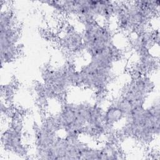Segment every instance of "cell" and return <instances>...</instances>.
Masks as SVG:
<instances>
[{
	"instance_id": "cell-2",
	"label": "cell",
	"mask_w": 160,
	"mask_h": 160,
	"mask_svg": "<svg viewBox=\"0 0 160 160\" xmlns=\"http://www.w3.org/2000/svg\"><path fill=\"white\" fill-rule=\"evenodd\" d=\"M76 70L69 65L60 69H46L42 74L43 84L51 87L58 96L64 95L74 86Z\"/></svg>"
},
{
	"instance_id": "cell-3",
	"label": "cell",
	"mask_w": 160,
	"mask_h": 160,
	"mask_svg": "<svg viewBox=\"0 0 160 160\" xmlns=\"http://www.w3.org/2000/svg\"><path fill=\"white\" fill-rule=\"evenodd\" d=\"M1 60L4 64L14 61L19 54V29L17 24L1 26Z\"/></svg>"
},
{
	"instance_id": "cell-5",
	"label": "cell",
	"mask_w": 160,
	"mask_h": 160,
	"mask_svg": "<svg viewBox=\"0 0 160 160\" xmlns=\"http://www.w3.org/2000/svg\"><path fill=\"white\" fill-rule=\"evenodd\" d=\"M60 46L66 51L78 54L84 51V41L82 32L70 30L59 39Z\"/></svg>"
},
{
	"instance_id": "cell-4",
	"label": "cell",
	"mask_w": 160,
	"mask_h": 160,
	"mask_svg": "<svg viewBox=\"0 0 160 160\" xmlns=\"http://www.w3.org/2000/svg\"><path fill=\"white\" fill-rule=\"evenodd\" d=\"M1 145L5 151L19 158H27L29 150L23 143L22 129L20 123L14 124L1 135Z\"/></svg>"
},
{
	"instance_id": "cell-1",
	"label": "cell",
	"mask_w": 160,
	"mask_h": 160,
	"mask_svg": "<svg viewBox=\"0 0 160 160\" xmlns=\"http://www.w3.org/2000/svg\"><path fill=\"white\" fill-rule=\"evenodd\" d=\"M123 122L116 131V136L118 139L131 138L144 145L151 144L159 135V98L151 105L134 110L124 118Z\"/></svg>"
}]
</instances>
